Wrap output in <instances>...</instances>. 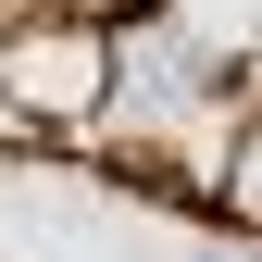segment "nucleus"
<instances>
[{
  "instance_id": "obj_1",
  "label": "nucleus",
  "mask_w": 262,
  "mask_h": 262,
  "mask_svg": "<svg viewBox=\"0 0 262 262\" xmlns=\"http://www.w3.org/2000/svg\"><path fill=\"white\" fill-rule=\"evenodd\" d=\"M0 100H13L25 125H88L113 100V25L88 13H38L0 38Z\"/></svg>"
}]
</instances>
